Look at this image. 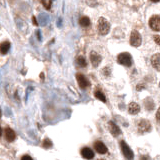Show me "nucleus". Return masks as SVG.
I'll list each match as a JSON object with an SVG mask.
<instances>
[{
	"instance_id": "3",
	"label": "nucleus",
	"mask_w": 160,
	"mask_h": 160,
	"mask_svg": "<svg viewBox=\"0 0 160 160\" xmlns=\"http://www.w3.org/2000/svg\"><path fill=\"white\" fill-rule=\"evenodd\" d=\"M120 147H121L122 153H123V155H124L125 158H126L127 160H133L134 154H133V152L130 149L129 146L125 143V141H121V142H120Z\"/></svg>"
},
{
	"instance_id": "9",
	"label": "nucleus",
	"mask_w": 160,
	"mask_h": 160,
	"mask_svg": "<svg viewBox=\"0 0 160 160\" xmlns=\"http://www.w3.org/2000/svg\"><path fill=\"white\" fill-rule=\"evenodd\" d=\"M94 148L99 154H105L107 152V147L105 146V144L102 143L101 141H96L94 143Z\"/></svg>"
},
{
	"instance_id": "2",
	"label": "nucleus",
	"mask_w": 160,
	"mask_h": 160,
	"mask_svg": "<svg viewBox=\"0 0 160 160\" xmlns=\"http://www.w3.org/2000/svg\"><path fill=\"white\" fill-rule=\"evenodd\" d=\"M110 30V24L105 18L101 17L98 20V31L101 35H106Z\"/></svg>"
},
{
	"instance_id": "28",
	"label": "nucleus",
	"mask_w": 160,
	"mask_h": 160,
	"mask_svg": "<svg viewBox=\"0 0 160 160\" xmlns=\"http://www.w3.org/2000/svg\"><path fill=\"white\" fill-rule=\"evenodd\" d=\"M101 160H102V159H101Z\"/></svg>"
},
{
	"instance_id": "25",
	"label": "nucleus",
	"mask_w": 160,
	"mask_h": 160,
	"mask_svg": "<svg viewBox=\"0 0 160 160\" xmlns=\"http://www.w3.org/2000/svg\"><path fill=\"white\" fill-rule=\"evenodd\" d=\"M1 134H2V128L0 126V136H1Z\"/></svg>"
},
{
	"instance_id": "10",
	"label": "nucleus",
	"mask_w": 160,
	"mask_h": 160,
	"mask_svg": "<svg viewBox=\"0 0 160 160\" xmlns=\"http://www.w3.org/2000/svg\"><path fill=\"white\" fill-rule=\"evenodd\" d=\"M108 125H109V130H110V133H111V134L113 135L114 137H116V136H118V135L120 134V133H121V131H120L119 127H118L117 125L115 124L114 122L109 121Z\"/></svg>"
},
{
	"instance_id": "11",
	"label": "nucleus",
	"mask_w": 160,
	"mask_h": 160,
	"mask_svg": "<svg viewBox=\"0 0 160 160\" xmlns=\"http://www.w3.org/2000/svg\"><path fill=\"white\" fill-rule=\"evenodd\" d=\"M151 64L157 71H160V54H154L151 57Z\"/></svg>"
},
{
	"instance_id": "6",
	"label": "nucleus",
	"mask_w": 160,
	"mask_h": 160,
	"mask_svg": "<svg viewBox=\"0 0 160 160\" xmlns=\"http://www.w3.org/2000/svg\"><path fill=\"white\" fill-rule=\"evenodd\" d=\"M138 130L141 133H147L151 130V124L148 120H141L138 124Z\"/></svg>"
},
{
	"instance_id": "5",
	"label": "nucleus",
	"mask_w": 160,
	"mask_h": 160,
	"mask_svg": "<svg viewBox=\"0 0 160 160\" xmlns=\"http://www.w3.org/2000/svg\"><path fill=\"white\" fill-rule=\"evenodd\" d=\"M149 26L153 31H160V17L158 15H153L149 20Z\"/></svg>"
},
{
	"instance_id": "24",
	"label": "nucleus",
	"mask_w": 160,
	"mask_h": 160,
	"mask_svg": "<svg viewBox=\"0 0 160 160\" xmlns=\"http://www.w3.org/2000/svg\"><path fill=\"white\" fill-rule=\"evenodd\" d=\"M150 1H152V2H154V3H157V2H159L160 0H150Z\"/></svg>"
},
{
	"instance_id": "26",
	"label": "nucleus",
	"mask_w": 160,
	"mask_h": 160,
	"mask_svg": "<svg viewBox=\"0 0 160 160\" xmlns=\"http://www.w3.org/2000/svg\"><path fill=\"white\" fill-rule=\"evenodd\" d=\"M1 115H2V113H1V109H0V117H1Z\"/></svg>"
},
{
	"instance_id": "14",
	"label": "nucleus",
	"mask_w": 160,
	"mask_h": 160,
	"mask_svg": "<svg viewBox=\"0 0 160 160\" xmlns=\"http://www.w3.org/2000/svg\"><path fill=\"white\" fill-rule=\"evenodd\" d=\"M139 111H140V106H139L137 103L132 102V103L129 104V106H128V112H129L130 114L135 115L137 114Z\"/></svg>"
},
{
	"instance_id": "7",
	"label": "nucleus",
	"mask_w": 160,
	"mask_h": 160,
	"mask_svg": "<svg viewBox=\"0 0 160 160\" xmlns=\"http://www.w3.org/2000/svg\"><path fill=\"white\" fill-rule=\"evenodd\" d=\"M76 78H77L78 84H79V86L82 89H85L86 87H88V86H89V81L87 80V78H86L83 74L78 73V74L76 75Z\"/></svg>"
},
{
	"instance_id": "1",
	"label": "nucleus",
	"mask_w": 160,
	"mask_h": 160,
	"mask_svg": "<svg viewBox=\"0 0 160 160\" xmlns=\"http://www.w3.org/2000/svg\"><path fill=\"white\" fill-rule=\"evenodd\" d=\"M117 62L121 65H124V66L129 67L132 64V57L129 53L127 52H123V53H120L117 56Z\"/></svg>"
},
{
	"instance_id": "27",
	"label": "nucleus",
	"mask_w": 160,
	"mask_h": 160,
	"mask_svg": "<svg viewBox=\"0 0 160 160\" xmlns=\"http://www.w3.org/2000/svg\"><path fill=\"white\" fill-rule=\"evenodd\" d=\"M159 86H160V83H159Z\"/></svg>"
},
{
	"instance_id": "21",
	"label": "nucleus",
	"mask_w": 160,
	"mask_h": 160,
	"mask_svg": "<svg viewBox=\"0 0 160 160\" xmlns=\"http://www.w3.org/2000/svg\"><path fill=\"white\" fill-rule=\"evenodd\" d=\"M154 40H155V42L158 44V45H160V36L159 35L154 36Z\"/></svg>"
},
{
	"instance_id": "15",
	"label": "nucleus",
	"mask_w": 160,
	"mask_h": 160,
	"mask_svg": "<svg viewBox=\"0 0 160 160\" xmlns=\"http://www.w3.org/2000/svg\"><path fill=\"white\" fill-rule=\"evenodd\" d=\"M9 50H10V43L8 41H4V42L0 43V53L2 55L8 53Z\"/></svg>"
},
{
	"instance_id": "13",
	"label": "nucleus",
	"mask_w": 160,
	"mask_h": 160,
	"mask_svg": "<svg viewBox=\"0 0 160 160\" xmlns=\"http://www.w3.org/2000/svg\"><path fill=\"white\" fill-rule=\"evenodd\" d=\"M15 137H16V134H15V132L11 129V128L8 127L5 129V138H6L7 141L12 142V141H14Z\"/></svg>"
},
{
	"instance_id": "20",
	"label": "nucleus",
	"mask_w": 160,
	"mask_h": 160,
	"mask_svg": "<svg viewBox=\"0 0 160 160\" xmlns=\"http://www.w3.org/2000/svg\"><path fill=\"white\" fill-rule=\"evenodd\" d=\"M156 120L157 122L160 124V107L158 108V110H157V113H156Z\"/></svg>"
},
{
	"instance_id": "22",
	"label": "nucleus",
	"mask_w": 160,
	"mask_h": 160,
	"mask_svg": "<svg viewBox=\"0 0 160 160\" xmlns=\"http://www.w3.org/2000/svg\"><path fill=\"white\" fill-rule=\"evenodd\" d=\"M21 160H33L29 155H24V156H22V158Z\"/></svg>"
},
{
	"instance_id": "16",
	"label": "nucleus",
	"mask_w": 160,
	"mask_h": 160,
	"mask_svg": "<svg viewBox=\"0 0 160 160\" xmlns=\"http://www.w3.org/2000/svg\"><path fill=\"white\" fill-rule=\"evenodd\" d=\"M79 24L82 26V27H87V26L90 25V19L87 16H83L79 19Z\"/></svg>"
},
{
	"instance_id": "8",
	"label": "nucleus",
	"mask_w": 160,
	"mask_h": 160,
	"mask_svg": "<svg viewBox=\"0 0 160 160\" xmlns=\"http://www.w3.org/2000/svg\"><path fill=\"white\" fill-rule=\"evenodd\" d=\"M90 60H91V63H92L93 66L97 67L99 64H100L102 58H101L100 55L97 53V52L92 51V52H91V54H90Z\"/></svg>"
},
{
	"instance_id": "4",
	"label": "nucleus",
	"mask_w": 160,
	"mask_h": 160,
	"mask_svg": "<svg viewBox=\"0 0 160 160\" xmlns=\"http://www.w3.org/2000/svg\"><path fill=\"white\" fill-rule=\"evenodd\" d=\"M141 42H142V38H141V35L139 34V32L133 31L130 36V44L134 47H138L141 45Z\"/></svg>"
},
{
	"instance_id": "17",
	"label": "nucleus",
	"mask_w": 160,
	"mask_h": 160,
	"mask_svg": "<svg viewBox=\"0 0 160 160\" xmlns=\"http://www.w3.org/2000/svg\"><path fill=\"white\" fill-rule=\"evenodd\" d=\"M76 62H77V64L79 65L80 67H86V66H87V62H86V60H85L84 57H82V56L77 57V59H76Z\"/></svg>"
},
{
	"instance_id": "23",
	"label": "nucleus",
	"mask_w": 160,
	"mask_h": 160,
	"mask_svg": "<svg viewBox=\"0 0 160 160\" xmlns=\"http://www.w3.org/2000/svg\"><path fill=\"white\" fill-rule=\"evenodd\" d=\"M33 22H34V24H35V25H37V22H36V19H35V17H33Z\"/></svg>"
},
{
	"instance_id": "18",
	"label": "nucleus",
	"mask_w": 160,
	"mask_h": 160,
	"mask_svg": "<svg viewBox=\"0 0 160 160\" xmlns=\"http://www.w3.org/2000/svg\"><path fill=\"white\" fill-rule=\"evenodd\" d=\"M95 97L97 99H99L100 101H102V102H106V97H105V95H104L103 93L101 92V91H96L95 92Z\"/></svg>"
},
{
	"instance_id": "12",
	"label": "nucleus",
	"mask_w": 160,
	"mask_h": 160,
	"mask_svg": "<svg viewBox=\"0 0 160 160\" xmlns=\"http://www.w3.org/2000/svg\"><path fill=\"white\" fill-rule=\"evenodd\" d=\"M81 155H82L83 158H85V159H92L94 157V152L91 150L90 148L84 147L82 150H81Z\"/></svg>"
},
{
	"instance_id": "19",
	"label": "nucleus",
	"mask_w": 160,
	"mask_h": 160,
	"mask_svg": "<svg viewBox=\"0 0 160 160\" xmlns=\"http://www.w3.org/2000/svg\"><path fill=\"white\" fill-rule=\"evenodd\" d=\"M52 146V142L50 140H49V139H45V140L43 141V147L44 148H50Z\"/></svg>"
}]
</instances>
